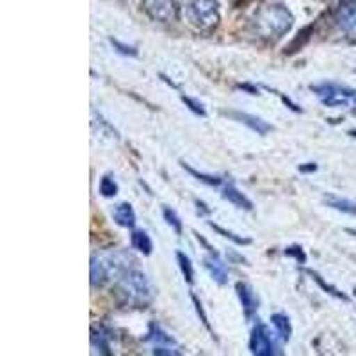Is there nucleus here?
Masks as SVG:
<instances>
[{"mask_svg":"<svg viewBox=\"0 0 356 356\" xmlns=\"http://www.w3.org/2000/svg\"><path fill=\"white\" fill-rule=\"evenodd\" d=\"M307 273H308V276H310V278L314 280V282H316V284L319 285L324 292H326V294L333 296V298H337V300H340V301H349V298L344 294V292H340L339 289L333 287V285H330L328 282H324V278L319 275V273H316V271H307Z\"/></svg>","mask_w":356,"mask_h":356,"instance_id":"obj_19","label":"nucleus"},{"mask_svg":"<svg viewBox=\"0 0 356 356\" xmlns=\"http://www.w3.org/2000/svg\"><path fill=\"white\" fill-rule=\"evenodd\" d=\"M310 89L321 98L326 107H348L349 102L356 98V89L340 86L335 82H323V84H312Z\"/></svg>","mask_w":356,"mask_h":356,"instance_id":"obj_5","label":"nucleus"},{"mask_svg":"<svg viewBox=\"0 0 356 356\" xmlns=\"http://www.w3.org/2000/svg\"><path fill=\"white\" fill-rule=\"evenodd\" d=\"M237 88L243 89V91H248L250 95H260L259 88H255V86H251V84H239Z\"/></svg>","mask_w":356,"mask_h":356,"instance_id":"obj_31","label":"nucleus"},{"mask_svg":"<svg viewBox=\"0 0 356 356\" xmlns=\"http://www.w3.org/2000/svg\"><path fill=\"white\" fill-rule=\"evenodd\" d=\"M235 291H237L239 301L241 305H243L244 317H246L248 321H251L253 316L257 314V310H259V298H257L255 291H253V287H251L250 284H246V282H237Z\"/></svg>","mask_w":356,"mask_h":356,"instance_id":"obj_9","label":"nucleus"},{"mask_svg":"<svg viewBox=\"0 0 356 356\" xmlns=\"http://www.w3.org/2000/svg\"><path fill=\"white\" fill-rule=\"evenodd\" d=\"M109 43L113 44V49L116 50L118 54H122V56H127V57H136V56H138V49H136V47H130V44L122 43V41L114 40V38H111Z\"/></svg>","mask_w":356,"mask_h":356,"instance_id":"obj_26","label":"nucleus"},{"mask_svg":"<svg viewBox=\"0 0 356 356\" xmlns=\"http://www.w3.org/2000/svg\"><path fill=\"white\" fill-rule=\"evenodd\" d=\"M180 98H182V102L186 104V107H189L191 113L198 114V116H202V118L207 116V109H205V106H203L202 102H198L196 98L186 97V95H182Z\"/></svg>","mask_w":356,"mask_h":356,"instance_id":"obj_25","label":"nucleus"},{"mask_svg":"<svg viewBox=\"0 0 356 356\" xmlns=\"http://www.w3.org/2000/svg\"><path fill=\"white\" fill-rule=\"evenodd\" d=\"M191 300H193V303H195V308H196V314H198V317L200 319H202V323L205 324V328L209 330V332L212 333V328H211V323H209V317H207V314H205V310H203V305H202V301L198 300V298H196L195 294H191Z\"/></svg>","mask_w":356,"mask_h":356,"instance_id":"obj_28","label":"nucleus"},{"mask_svg":"<svg viewBox=\"0 0 356 356\" xmlns=\"http://www.w3.org/2000/svg\"><path fill=\"white\" fill-rule=\"evenodd\" d=\"M145 340L146 342H152L154 348H170L178 353H182L180 351V346H178L177 340H175L170 333L164 332L157 323H152L150 326H148V333H146Z\"/></svg>","mask_w":356,"mask_h":356,"instance_id":"obj_10","label":"nucleus"},{"mask_svg":"<svg viewBox=\"0 0 356 356\" xmlns=\"http://www.w3.org/2000/svg\"><path fill=\"white\" fill-rule=\"evenodd\" d=\"M209 225H211L212 230H216L218 234H221L225 239H230L232 243L237 244V246H248V244H251V239H248V237H243V235H237V234H234V232L225 230V228L219 227V225H214V222H209Z\"/></svg>","mask_w":356,"mask_h":356,"instance_id":"obj_23","label":"nucleus"},{"mask_svg":"<svg viewBox=\"0 0 356 356\" xmlns=\"http://www.w3.org/2000/svg\"><path fill=\"white\" fill-rule=\"evenodd\" d=\"M187 22L202 33H211L221 22L218 0H189L186 4Z\"/></svg>","mask_w":356,"mask_h":356,"instance_id":"obj_4","label":"nucleus"},{"mask_svg":"<svg viewBox=\"0 0 356 356\" xmlns=\"http://www.w3.org/2000/svg\"><path fill=\"white\" fill-rule=\"evenodd\" d=\"M136 259L127 250L100 251L91 257V285L102 287L113 280H120L127 271L134 269Z\"/></svg>","mask_w":356,"mask_h":356,"instance_id":"obj_1","label":"nucleus"},{"mask_svg":"<svg viewBox=\"0 0 356 356\" xmlns=\"http://www.w3.org/2000/svg\"><path fill=\"white\" fill-rule=\"evenodd\" d=\"M141 9L159 24H173L180 18V6L177 0H141Z\"/></svg>","mask_w":356,"mask_h":356,"instance_id":"obj_6","label":"nucleus"},{"mask_svg":"<svg viewBox=\"0 0 356 356\" xmlns=\"http://www.w3.org/2000/svg\"><path fill=\"white\" fill-rule=\"evenodd\" d=\"M98 191H100L102 196L106 198H114L118 195V184L111 175H104L100 178V184H98Z\"/></svg>","mask_w":356,"mask_h":356,"instance_id":"obj_22","label":"nucleus"},{"mask_svg":"<svg viewBox=\"0 0 356 356\" xmlns=\"http://www.w3.org/2000/svg\"><path fill=\"white\" fill-rule=\"evenodd\" d=\"M294 25V15L284 4H269L255 15L251 27L253 33L266 41H278Z\"/></svg>","mask_w":356,"mask_h":356,"instance_id":"obj_2","label":"nucleus"},{"mask_svg":"<svg viewBox=\"0 0 356 356\" xmlns=\"http://www.w3.org/2000/svg\"><path fill=\"white\" fill-rule=\"evenodd\" d=\"M301 173H312V171H317L316 162H307V164H301L300 166Z\"/></svg>","mask_w":356,"mask_h":356,"instance_id":"obj_30","label":"nucleus"},{"mask_svg":"<svg viewBox=\"0 0 356 356\" xmlns=\"http://www.w3.org/2000/svg\"><path fill=\"white\" fill-rule=\"evenodd\" d=\"M203 266L209 271L211 278L214 280L218 285H227L228 284V269L227 264L219 259L218 253H209V255L203 259Z\"/></svg>","mask_w":356,"mask_h":356,"instance_id":"obj_11","label":"nucleus"},{"mask_svg":"<svg viewBox=\"0 0 356 356\" xmlns=\"http://www.w3.org/2000/svg\"><path fill=\"white\" fill-rule=\"evenodd\" d=\"M273 91H275V89H273ZM275 95H278V97L282 98V102H284V104H287V106H289V109H291V111H294V113H301V109H300V107L296 106V104H294V102L291 100V98H287V97H285V95L278 93V91H275Z\"/></svg>","mask_w":356,"mask_h":356,"instance_id":"obj_29","label":"nucleus"},{"mask_svg":"<svg viewBox=\"0 0 356 356\" xmlns=\"http://www.w3.org/2000/svg\"><path fill=\"white\" fill-rule=\"evenodd\" d=\"M113 218L116 225L123 228H134L136 227V212H134L132 205L127 202L118 203L113 211Z\"/></svg>","mask_w":356,"mask_h":356,"instance_id":"obj_14","label":"nucleus"},{"mask_svg":"<svg viewBox=\"0 0 356 356\" xmlns=\"http://www.w3.org/2000/svg\"><path fill=\"white\" fill-rule=\"evenodd\" d=\"M116 292L123 305L134 308H146L155 296L150 278L138 269H130L122 278L116 280Z\"/></svg>","mask_w":356,"mask_h":356,"instance_id":"obj_3","label":"nucleus"},{"mask_svg":"<svg viewBox=\"0 0 356 356\" xmlns=\"http://www.w3.org/2000/svg\"><path fill=\"white\" fill-rule=\"evenodd\" d=\"M196 205H198V211H200V209H202V211L203 212H205V214H211V209H207V205H205V203H203V202H200V200H196Z\"/></svg>","mask_w":356,"mask_h":356,"instance_id":"obj_33","label":"nucleus"},{"mask_svg":"<svg viewBox=\"0 0 356 356\" xmlns=\"http://www.w3.org/2000/svg\"><path fill=\"white\" fill-rule=\"evenodd\" d=\"M285 255L287 257H292V259H296V262H300V264H305L307 262V253L303 251V248L301 246H289L287 250L284 251Z\"/></svg>","mask_w":356,"mask_h":356,"instance_id":"obj_27","label":"nucleus"},{"mask_svg":"<svg viewBox=\"0 0 356 356\" xmlns=\"http://www.w3.org/2000/svg\"><path fill=\"white\" fill-rule=\"evenodd\" d=\"M130 244H132L134 250H138L145 257L152 255V251H154V241H152V237L145 230H132Z\"/></svg>","mask_w":356,"mask_h":356,"instance_id":"obj_15","label":"nucleus"},{"mask_svg":"<svg viewBox=\"0 0 356 356\" xmlns=\"http://www.w3.org/2000/svg\"><path fill=\"white\" fill-rule=\"evenodd\" d=\"M333 22L339 29L348 33L349 29L356 25V0H340L333 11Z\"/></svg>","mask_w":356,"mask_h":356,"instance_id":"obj_8","label":"nucleus"},{"mask_svg":"<svg viewBox=\"0 0 356 356\" xmlns=\"http://www.w3.org/2000/svg\"><path fill=\"white\" fill-rule=\"evenodd\" d=\"M323 202H324V205L332 207V209L342 212V214L356 216V203L351 202V200L339 198V196H333V195H326L323 198Z\"/></svg>","mask_w":356,"mask_h":356,"instance_id":"obj_18","label":"nucleus"},{"mask_svg":"<svg viewBox=\"0 0 356 356\" xmlns=\"http://www.w3.org/2000/svg\"><path fill=\"white\" fill-rule=\"evenodd\" d=\"M348 38H349V41H351V43L356 44V25H355V27L349 29V31H348Z\"/></svg>","mask_w":356,"mask_h":356,"instance_id":"obj_32","label":"nucleus"},{"mask_svg":"<svg viewBox=\"0 0 356 356\" xmlns=\"http://www.w3.org/2000/svg\"><path fill=\"white\" fill-rule=\"evenodd\" d=\"M227 114L230 118H234L235 122L243 123V125H246L248 129H251L253 132L259 134V136H266L267 132H271V130H273V127L269 125V123L264 122L262 118L253 116V114L239 113V111H232V113H227Z\"/></svg>","mask_w":356,"mask_h":356,"instance_id":"obj_12","label":"nucleus"},{"mask_svg":"<svg viewBox=\"0 0 356 356\" xmlns=\"http://www.w3.org/2000/svg\"><path fill=\"white\" fill-rule=\"evenodd\" d=\"M111 335L106 330H91V349H93V355H111Z\"/></svg>","mask_w":356,"mask_h":356,"instance_id":"obj_16","label":"nucleus"},{"mask_svg":"<svg viewBox=\"0 0 356 356\" xmlns=\"http://www.w3.org/2000/svg\"><path fill=\"white\" fill-rule=\"evenodd\" d=\"M346 232H348V234H351V235H356V230H353V228H348Z\"/></svg>","mask_w":356,"mask_h":356,"instance_id":"obj_34","label":"nucleus"},{"mask_svg":"<svg viewBox=\"0 0 356 356\" xmlns=\"http://www.w3.org/2000/svg\"><path fill=\"white\" fill-rule=\"evenodd\" d=\"M250 351L257 356H273L275 355V342H273L271 330L267 324L257 321L250 335Z\"/></svg>","mask_w":356,"mask_h":356,"instance_id":"obj_7","label":"nucleus"},{"mask_svg":"<svg viewBox=\"0 0 356 356\" xmlns=\"http://www.w3.org/2000/svg\"><path fill=\"white\" fill-rule=\"evenodd\" d=\"M271 324L275 326L276 333H278V337L282 342H289V340H291L292 324H291V319H289L287 314H282V312H276V314H273Z\"/></svg>","mask_w":356,"mask_h":356,"instance_id":"obj_17","label":"nucleus"},{"mask_svg":"<svg viewBox=\"0 0 356 356\" xmlns=\"http://www.w3.org/2000/svg\"><path fill=\"white\" fill-rule=\"evenodd\" d=\"M180 164H182V168L186 171H189L191 175H193V177L196 178V180H200V182H203V184H207V186H212V187H218V186H221L222 182H225V180H222L221 177H216V175H207V173H200V171H196L195 168L193 166H189V164H187V162H180Z\"/></svg>","mask_w":356,"mask_h":356,"instance_id":"obj_20","label":"nucleus"},{"mask_svg":"<svg viewBox=\"0 0 356 356\" xmlns=\"http://www.w3.org/2000/svg\"><path fill=\"white\" fill-rule=\"evenodd\" d=\"M222 200H227L228 203H232L234 207H237V209H243V211H253V202H251L250 198H248L244 193H241L239 189L235 186H232V184H228V186L222 187V193H221Z\"/></svg>","mask_w":356,"mask_h":356,"instance_id":"obj_13","label":"nucleus"},{"mask_svg":"<svg viewBox=\"0 0 356 356\" xmlns=\"http://www.w3.org/2000/svg\"><path fill=\"white\" fill-rule=\"evenodd\" d=\"M177 262L187 284L193 285V282H195V267L191 264L189 257H187L186 253H182V251H177Z\"/></svg>","mask_w":356,"mask_h":356,"instance_id":"obj_21","label":"nucleus"},{"mask_svg":"<svg viewBox=\"0 0 356 356\" xmlns=\"http://www.w3.org/2000/svg\"><path fill=\"white\" fill-rule=\"evenodd\" d=\"M355 107H356V98H355Z\"/></svg>","mask_w":356,"mask_h":356,"instance_id":"obj_35","label":"nucleus"},{"mask_svg":"<svg viewBox=\"0 0 356 356\" xmlns=\"http://www.w3.org/2000/svg\"><path fill=\"white\" fill-rule=\"evenodd\" d=\"M162 214H164V219H166L168 225L175 230V234L182 235V219L178 218L177 212H175L171 207H164V209H162Z\"/></svg>","mask_w":356,"mask_h":356,"instance_id":"obj_24","label":"nucleus"}]
</instances>
